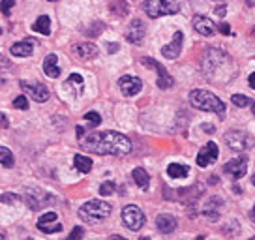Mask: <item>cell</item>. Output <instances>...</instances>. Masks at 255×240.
<instances>
[{
	"label": "cell",
	"instance_id": "27",
	"mask_svg": "<svg viewBox=\"0 0 255 240\" xmlns=\"http://www.w3.org/2000/svg\"><path fill=\"white\" fill-rule=\"evenodd\" d=\"M117 190V184L113 180H105L104 184L100 186V195H113Z\"/></svg>",
	"mask_w": 255,
	"mask_h": 240
},
{
	"label": "cell",
	"instance_id": "42",
	"mask_svg": "<svg viewBox=\"0 0 255 240\" xmlns=\"http://www.w3.org/2000/svg\"><path fill=\"white\" fill-rule=\"evenodd\" d=\"M252 220L255 222V205H254V208H252Z\"/></svg>",
	"mask_w": 255,
	"mask_h": 240
},
{
	"label": "cell",
	"instance_id": "17",
	"mask_svg": "<svg viewBox=\"0 0 255 240\" xmlns=\"http://www.w3.org/2000/svg\"><path fill=\"white\" fill-rule=\"evenodd\" d=\"M43 72H45V75L51 77V79H56V77L60 75V68H58V58H56V55L45 56V60H43Z\"/></svg>",
	"mask_w": 255,
	"mask_h": 240
},
{
	"label": "cell",
	"instance_id": "44",
	"mask_svg": "<svg viewBox=\"0 0 255 240\" xmlns=\"http://www.w3.org/2000/svg\"><path fill=\"white\" fill-rule=\"evenodd\" d=\"M0 240H6V237H4V235H2V233H0Z\"/></svg>",
	"mask_w": 255,
	"mask_h": 240
},
{
	"label": "cell",
	"instance_id": "25",
	"mask_svg": "<svg viewBox=\"0 0 255 240\" xmlns=\"http://www.w3.org/2000/svg\"><path fill=\"white\" fill-rule=\"evenodd\" d=\"M0 163H2L4 167H13V163H15L13 154H11V150L6 148V146H0Z\"/></svg>",
	"mask_w": 255,
	"mask_h": 240
},
{
	"label": "cell",
	"instance_id": "9",
	"mask_svg": "<svg viewBox=\"0 0 255 240\" xmlns=\"http://www.w3.org/2000/svg\"><path fill=\"white\" fill-rule=\"evenodd\" d=\"M218 156H220L218 144H216L214 141H208V143L199 150V154H197V165H199V167H208L210 163H214V161L218 160Z\"/></svg>",
	"mask_w": 255,
	"mask_h": 240
},
{
	"label": "cell",
	"instance_id": "34",
	"mask_svg": "<svg viewBox=\"0 0 255 240\" xmlns=\"http://www.w3.org/2000/svg\"><path fill=\"white\" fill-rule=\"evenodd\" d=\"M9 126V122H8V119H6V115L4 113H0V128H8Z\"/></svg>",
	"mask_w": 255,
	"mask_h": 240
},
{
	"label": "cell",
	"instance_id": "16",
	"mask_svg": "<svg viewBox=\"0 0 255 240\" xmlns=\"http://www.w3.org/2000/svg\"><path fill=\"white\" fill-rule=\"evenodd\" d=\"M156 227H158L159 233L169 235V233H173L176 229V220L173 216H169V214H159L156 218Z\"/></svg>",
	"mask_w": 255,
	"mask_h": 240
},
{
	"label": "cell",
	"instance_id": "8",
	"mask_svg": "<svg viewBox=\"0 0 255 240\" xmlns=\"http://www.w3.org/2000/svg\"><path fill=\"white\" fill-rule=\"evenodd\" d=\"M19 85H21V88H23L34 102L43 104V102L49 100V88L45 87V85H41V83H34V85H32V83H26V81H21Z\"/></svg>",
	"mask_w": 255,
	"mask_h": 240
},
{
	"label": "cell",
	"instance_id": "47",
	"mask_svg": "<svg viewBox=\"0 0 255 240\" xmlns=\"http://www.w3.org/2000/svg\"><path fill=\"white\" fill-rule=\"evenodd\" d=\"M250 240H255V237H252V239H250Z\"/></svg>",
	"mask_w": 255,
	"mask_h": 240
},
{
	"label": "cell",
	"instance_id": "3",
	"mask_svg": "<svg viewBox=\"0 0 255 240\" xmlns=\"http://www.w3.org/2000/svg\"><path fill=\"white\" fill-rule=\"evenodd\" d=\"M111 216V205L107 201H88L79 208V218L87 224H98Z\"/></svg>",
	"mask_w": 255,
	"mask_h": 240
},
{
	"label": "cell",
	"instance_id": "4",
	"mask_svg": "<svg viewBox=\"0 0 255 240\" xmlns=\"http://www.w3.org/2000/svg\"><path fill=\"white\" fill-rule=\"evenodd\" d=\"M146 15L156 19V17L163 15H175L180 9V2L178 0H144L143 4Z\"/></svg>",
	"mask_w": 255,
	"mask_h": 240
},
{
	"label": "cell",
	"instance_id": "22",
	"mask_svg": "<svg viewBox=\"0 0 255 240\" xmlns=\"http://www.w3.org/2000/svg\"><path fill=\"white\" fill-rule=\"evenodd\" d=\"M32 30L43 34V36H49L51 34V19L47 15H40L36 19V23L32 26Z\"/></svg>",
	"mask_w": 255,
	"mask_h": 240
},
{
	"label": "cell",
	"instance_id": "1",
	"mask_svg": "<svg viewBox=\"0 0 255 240\" xmlns=\"http://www.w3.org/2000/svg\"><path fill=\"white\" fill-rule=\"evenodd\" d=\"M83 150L100 156H126L131 152V141L120 131H92L79 139Z\"/></svg>",
	"mask_w": 255,
	"mask_h": 240
},
{
	"label": "cell",
	"instance_id": "35",
	"mask_svg": "<svg viewBox=\"0 0 255 240\" xmlns=\"http://www.w3.org/2000/svg\"><path fill=\"white\" fill-rule=\"evenodd\" d=\"M15 193H4V197H0V201H15Z\"/></svg>",
	"mask_w": 255,
	"mask_h": 240
},
{
	"label": "cell",
	"instance_id": "11",
	"mask_svg": "<svg viewBox=\"0 0 255 240\" xmlns=\"http://www.w3.org/2000/svg\"><path fill=\"white\" fill-rule=\"evenodd\" d=\"M182 45H184V34L180 30H176L175 36H173V40L169 41L167 45H163L161 47V55L169 58V60H175L180 56V51H182Z\"/></svg>",
	"mask_w": 255,
	"mask_h": 240
},
{
	"label": "cell",
	"instance_id": "24",
	"mask_svg": "<svg viewBox=\"0 0 255 240\" xmlns=\"http://www.w3.org/2000/svg\"><path fill=\"white\" fill-rule=\"evenodd\" d=\"M231 102H233V105H237V107H240V109H244V107H252V109H254V115H255V102L252 100V98L242 96V94H233Z\"/></svg>",
	"mask_w": 255,
	"mask_h": 240
},
{
	"label": "cell",
	"instance_id": "50",
	"mask_svg": "<svg viewBox=\"0 0 255 240\" xmlns=\"http://www.w3.org/2000/svg\"><path fill=\"white\" fill-rule=\"evenodd\" d=\"M0 34H2V30H0Z\"/></svg>",
	"mask_w": 255,
	"mask_h": 240
},
{
	"label": "cell",
	"instance_id": "2",
	"mask_svg": "<svg viewBox=\"0 0 255 240\" xmlns=\"http://www.w3.org/2000/svg\"><path fill=\"white\" fill-rule=\"evenodd\" d=\"M190 102L193 107H197L201 111L216 113V115H220V117L225 115V104H223L218 96H214L212 92H208V90H201V88L191 90Z\"/></svg>",
	"mask_w": 255,
	"mask_h": 240
},
{
	"label": "cell",
	"instance_id": "33",
	"mask_svg": "<svg viewBox=\"0 0 255 240\" xmlns=\"http://www.w3.org/2000/svg\"><path fill=\"white\" fill-rule=\"evenodd\" d=\"M218 30L222 34H225V36H229L231 34V26L229 24H225V23H222V24H218Z\"/></svg>",
	"mask_w": 255,
	"mask_h": 240
},
{
	"label": "cell",
	"instance_id": "10",
	"mask_svg": "<svg viewBox=\"0 0 255 240\" xmlns=\"http://www.w3.org/2000/svg\"><path fill=\"white\" fill-rule=\"evenodd\" d=\"M119 88L124 96H135L141 92L143 83L139 77H133V75H122L119 79Z\"/></svg>",
	"mask_w": 255,
	"mask_h": 240
},
{
	"label": "cell",
	"instance_id": "5",
	"mask_svg": "<svg viewBox=\"0 0 255 240\" xmlns=\"http://www.w3.org/2000/svg\"><path fill=\"white\" fill-rule=\"evenodd\" d=\"M225 143L227 146L235 150V152H244V150H250L252 146H254V139L252 135H248L246 131H240V129H231V131H227L225 135Z\"/></svg>",
	"mask_w": 255,
	"mask_h": 240
},
{
	"label": "cell",
	"instance_id": "7",
	"mask_svg": "<svg viewBox=\"0 0 255 240\" xmlns=\"http://www.w3.org/2000/svg\"><path fill=\"white\" fill-rule=\"evenodd\" d=\"M141 64L143 66H148V68H154L156 72H158V85L161 90H165V88H171L173 85H175V81H173V77L169 75V72L163 68V66L159 64V62H156L154 58H148V56H144V58H141Z\"/></svg>",
	"mask_w": 255,
	"mask_h": 240
},
{
	"label": "cell",
	"instance_id": "39",
	"mask_svg": "<svg viewBox=\"0 0 255 240\" xmlns=\"http://www.w3.org/2000/svg\"><path fill=\"white\" fill-rule=\"evenodd\" d=\"M75 131H77V137H79V139H83V133H85V129L81 128V126H77V129H75Z\"/></svg>",
	"mask_w": 255,
	"mask_h": 240
},
{
	"label": "cell",
	"instance_id": "37",
	"mask_svg": "<svg viewBox=\"0 0 255 240\" xmlns=\"http://www.w3.org/2000/svg\"><path fill=\"white\" fill-rule=\"evenodd\" d=\"M248 83H250V87L252 88H255V72L250 75V79H248Z\"/></svg>",
	"mask_w": 255,
	"mask_h": 240
},
{
	"label": "cell",
	"instance_id": "23",
	"mask_svg": "<svg viewBox=\"0 0 255 240\" xmlns=\"http://www.w3.org/2000/svg\"><path fill=\"white\" fill-rule=\"evenodd\" d=\"M188 173H190L188 165H182V163H171L167 167V175L171 178H184V176H188Z\"/></svg>",
	"mask_w": 255,
	"mask_h": 240
},
{
	"label": "cell",
	"instance_id": "43",
	"mask_svg": "<svg viewBox=\"0 0 255 240\" xmlns=\"http://www.w3.org/2000/svg\"><path fill=\"white\" fill-rule=\"evenodd\" d=\"M248 6H255V0H248Z\"/></svg>",
	"mask_w": 255,
	"mask_h": 240
},
{
	"label": "cell",
	"instance_id": "15",
	"mask_svg": "<svg viewBox=\"0 0 255 240\" xmlns=\"http://www.w3.org/2000/svg\"><path fill=\"white\" fill-rule=\"evenodd\" d=\"M62 88L66 92H70L72 96H81L83 90H85V81H83V77H81L79 73H72V75L66 79Z\"/></svg>",
	"mask_w": 255,
	"mask_h": 240
},
{
	"label": "cell",
	"instance_id": "18",
	"mask_svg": "<svg viewBox=\"0 0 255 240\" xmlns=\"http://www.w3.org/2000/svg\"><path fill=\"white\" fill-rule=\"evenodd\" d=\"M32 51H34V43L30 40H24V41H17L9 47V53L13 56H30Z\"/></svg>",
	"mask_w": 255,
	"mask_h": 240
},
{
	"label": "cell",
	"instance_id": "40",
	"mask_svg": "<svg viewBox=\"0 0 255 240\" xmlns=\"http://www.w3.org/2000/svg\"><path fill=\"white\" fill-rule=\"evenodd\" d=\"M208 180H210V184H218V180H220V178H218V176H210Z\"/></svg>",
	"mask_w": 255,
	"mask_h": 240
},
{
	"label": "cell",
	"instance_id": "31",
	"mask_svg": "<svg viewBox=\"0 0 255 240\" xmlns=\"http://www.w3.org/2000/svg\"><path fill=\"white\" fill-rule=\"evenodd\" d=\"M13 107H15V109H21V111H26V109H28V102H26V98L17 96L15 100H13Z\"/></svg>",
	"mask_w": 255,
	"mask_h": 240
},
{
	"label": "cell",
	"instance_id": "26",
	"mask_svg": "<svg viewBox=\"0 0 255 240\" xmlns=\"http://www.w3.org/2000/svg\"><path fill=\"white\" fill-rule=\"evenodd\" d=\"M85 120H87V124L90 128H96V126H100V122H102V117H100V113L96 111H90L85 115Z\"/></svg>",
	"mask_w": 255,
	"mask_h": 240
},
{
	"label": "cell",
	"instance_id": "49",
	"mask_svg": "<svg viewBox=\"0 0 255 240\" xmlns=\"http://www.w3.org/2000/svg\"><path fill=\"white\" fill-rule=\"evenodd\" d=\"M49 2H55V0H49Z\"/></svg>",
	"mask_w": 255,
	"mask_h": 240
},
{
	"label": "cell",
	"instance_id": "38",
	"mask_svg": "<svg viewBox=\"0 0 255 240\" xmlns=\"http://www.w3.org/2000/svg\"><path fill=\"white\" fill-rule=\"evenodd\" d=\"M107 49H109L111 53H113V51H119V43H109V47H107Z\"/></svg>",
	"mask_w": 255,
	"mask_h": 240
},
{
	"label": "cell",
	"instance_id": "30",
	"mask_svg": "<svg viewBox=\"0 0 255 240\" xmlns=\"http://www.w3.org/2000/svg\"><path fill=\"white\" fill-rule=\"evenodd\" d=\"M51 222H56V212H45L43 216H40L38 220V225H47Z\"/></svg>",
	"mask_w": 255,
	"mask_h": 240
},
{
	"label": "cell",
	"instance_id": "36",
	"mask_svg": "<svg viewBox=\"0 0 255 240\" xmlns=\"http://www.w3.org/2000/svg\"><path fill=\"white\" fill-rule=\"evenodd\" d=\"M225 11H227V9H225V6H220V8H216V15L223 17V15H225Z\"/></svg>",
	"mask_w": 255,
	"mask_h": 240
},
{
	"label": "cell",
	"instance_id": "20",
	"mask_svg": "<svg viewBox=\"0 0 255 240\" xmlns=\"http://www.w3.org/2000/svg\"><path fill=\"white\" fill-rule=\"evenodd\" d=\"M131 176H133L135 184L139 186L141 190H148V184H150V176H148V173H146L143 167H135V169H133Z\"/></svg>",
	"mask_w": 255,
	"mask_h": 240
},
{
	"label": "cell",
	"instance_id": "14",
	"mask_svg": "<svg viewBox=\"0 0 255 240\" xmlns=\"http://www.w3.org/2000/svg\"><path fill=\"white\" fill-rule=\"evenodd\" d=\"M143 38H144V23L141 19H133L129 23V28H128L126 32V40L129 43H141Z\"/></svg>",
	"mask_w": 255,
	"mask_h": 240
},
{
	"label": "cell",
	"instance_id": "45",
	"mask_svg": "<svg viewBox=\"0 0 255 240\" xmlns=\"http://www.w3.org/2000/svg\"><path fill=\"white\" fill-rule=\"evenodd\" d=\"M139 240H150V239H148V237H141Z\"/></svg>",
	"mask_w": 255,
	"mask_h": 240
},
{
	"label": "cell",
	"instance_id": "41",
	"mask_svg": "<svg viewBox=\"0 0 255 240\" xmlns=\"http://www.w3.org/2000/svg\"><path fill=\"white\" fill-rule=\"evenodd\" d=\"M109 240H126V239H122V237H119V235H113Z\"/></svg>",
	"mask_w": 255,
	"mask_h": 240
},
{
	"label": "cell",
	"instance_id": "6",
	"mask_svg": "<svg viewBox=\"0 0 255 240\" xmlns=\"http://www.w3.org/2000/svg\"><path fill=\"white\" fill-rule=\"evenodd\" d=\"M122 222L129 231H139L146 222V218H144V212L137 205H128V207L122 208Z\"/></svg>",
	"mask_w": 255,
	"mask_h": 240
},
{
	"label": "cell",
	"instance_id": "46",
	"mask_svg": "<svg viewBox=\"0 0 255 240\" xmlns=\"http://www.w3.org/2000/svg\"><path fill=\"white\" fill-rule=\"evenodd\" d=\"M254 186H255V175H254Z\"/></svg>",
	"mask_w": 255,
	"mask_h": 240
},
{
	"label": "cell",
	"instance_id": "32",
	"mask_svg": "<svg viewBox=\"0 0 255 240\" xmlns=\"http://www.w3.org/2000/svg\"><path fill=\"white\" fill-rule=\"evenodd\" d=\"M15 6V0H2L0 2V11L4 13V15H8L9 13V9Z\"/></svg>",
	"mask_w": 255,
	"mask_h": 240
},
{
	"label": "cell",
	"instance_id": "28",
	"mask_svg": "<svg viewBox=\"0 0 255 240\" xmlns=\"http://www.w3.org/2000/svg\"><path fill=\"white\" fill-rule=\"evenodd\" d=\"M38 229H40L41 233H47V235H51V233H60V231H62V225H60V224H53V225H38Z\"/></svg>",
	"mask_w": 255,
	"mask_h": 240
},
{
	"label": "cell",
	"instance_id": "12",
	"mask_svg": "<svg viewBox=\"0 0 255 240\" xmlns=\"http://www.w3.org/2000/svg\"><path fill=\"white\" fill-rule=\"evenodd\" d=\"M193 28H195V32H199L201 36H205V38L214 36L216 30H218V26L212 23V19H208V17H205V15H197L193 19Z\"/></svg>",
	"mask_w": 255,
	"mask_h": 240
},
{
	"label": "cell",
	"instance_id": "13",
	"mask_svg": "<svg viewBox=\"0 0 255 240\" xmlns=\"http://www.w3.org/2000/svg\"><path fill=\"white\" fill-rule=\"evenodd\" d=\"M248 171V160L246 158H235V160L225 163V173L231 175L233 178H242Z\"/></svg>",
	"mask_w": 255,
	"mask_h": 240
},
{
	"label": "cell",
	"instance_id": "19",
	"mask_svg": "<svg viewBox=\"0 0 255 240\" xmlns=\"http://www.w3.org/2000/svg\"><path fill=\"white\" fill-rule=\"evenodd\" d=\"M75 53L81 56V58H85V60H90V58H96L98 56V47H96L94 43H77L75 45Z\"/></svg>",
	"mask_w": 255,
	"mask_h": 240
},
{
	"label": "cell",
	"instance_id": "21",
	"mask_svg": "<svg viewBox=\"0 0 255 240\" xmlns=\"http://www.w3.org/2000/svg\"><path fill=\"white\" fill-rule=\"evenodd\" d=\"M73 163H75V169L79 171V173H90L92 171V160L88 158V156H83V154H75V158H73Z\"/></svg>",
	"mask_w": 255,
	"mask_h": 240
},
{
	"label": "cell",
	"instance_id": "48",
	"mask_svg": "<svg viewBox=\"0 0 255 240\" xmlns=\"http://www.w3.org/2000/svg\"><path fill=\"white\" fill-rule=\"evenodd\" d=\"M2 83H4V81H2V79H0V85H2Z\"/></svg>",
	"mask_w": 255,
	"mask_h": 240
},
{
	"label": "cell",
	"instance_id": "29",
	"mask_svg": "<svg viewBox=\"0 0 255 240\" xmlns=\"http://www.w3.org/2000/svg\"><path fill=\"white\" fill-rule=\"evenodd\" d=\"M83 235H85V229H83L81 225H75V227L72 229V233L68 235V239L66 240H81L83 239Z\"/></svg>",
	"mask_w": 255,
	"mask_h": 240
}]
</instances>
